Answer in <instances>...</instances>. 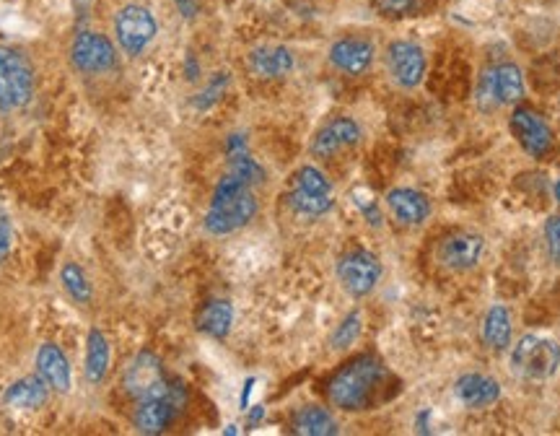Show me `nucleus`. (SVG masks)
Returning <instances> with one entry per match:
<instances>
[{
	"label": "nucleus",
	"mask_w": 560,
	"mask_h": 436,
	"mask_svg": "<svg viewBox=\"0 0 560 436\" xmlns=\"http://www.w3.org/2000/svg\"><path fill=\"white\" fill-rule=\"evenodd\" d=\"M387 369L376 356H358V359L348 361L327 385V398L335 408L348 413L366 411L374 403L376 390L382 387Z\"/></svg>",
	"instance_id": "f257e3e1"
},
{
	"label": "nucleus",
	"mask_w": 560,
	"mask_h": 436,
	"mask_svg": "<svg viewBox=\"0 0 560 436\" xmlns=\"http://www.w3.org/2000/svg\"><path fill=\"white\" fill-rule=\"evenodd\" d=\"M257 213V198L252 193V185L239 180L236 174H226L216 185V193L210 200L208 216H205V229L210 234H231L247 226Z\"/></svg>",
	"instance_id": "f03ea898"
},
{
	"label": "nucleus",
	"mask_w": 560,
	"mask_h": 436,
	"mask_svg": "<svg viewBox=\"0 0 560 436\" xmlns=\"http://www.w3.org/2000/svg\"><path fill=\"white\" fill-rule=\"evenodd\" d=\"M34 97V68L16 47H0V112H16Z\"/></svg>",
	"instance_id": "7ed1b4c3"
},
{
	"label": "nucleus",
	"mask_w": 560,
	"mask_h": 436,
	"mask_svg": "<svg viewBox=\"0 0 560 436\" xmlns=\"http://www.w3.org/2000/svg\"><path fill=\"white\" fill-rule=\"evenodd\" d=\"M135 429L140 434H164L169 426L174 424V418L179 416L182 405H185V385H179L174 379H169V385L156 395L135 400Z\"/></svg>",
	"instance_id": "20e7f679"
},
{
	"label": "nucleus",
	"mask_w": 560,
	"mask_h": 436,
	"mask_svg": "<svg viewBox=\"0 0 560 436\" xmlns=\"http://www.w3.org/2000/svg\"><path fill=\"white\" fill-rule=\"evenodd\" d=\"M288 203L296 213L309 218L325 216L332 208V185L325 177V172H319L317 167H301L299 172L291 177V195Z\"/></svg>",
	"instance_id": "39448f33"
},
{
	"label": "nucleus",
	"mask_w": 560,
	"mask_h": 436,
	"mask_svg": "<svg viewBox=\"0 0 560 436\" xmlns=\"http://www.w3.org/2000/svg\"><path fill=\"white\" fill-rule=\"evenodd\" d=\"M511 366L524 379H548L560 366V348L550 338L524 335L511 353Z\"/></svg>",
	"instance_id": "423d86ee"
},
{
	"label": "nucleus",
	"mask_w": 560,
	"mask_h": 436,
	"mask_svg": "<svg viewBox=\"0 0 560 436\" xmlns=\"http://www.w3.org/2000/svg\"><path fill=\"white\" fill-rule=\"evenodd\" d=\"M159 32V24L153 19V13L146 6L130 3V6L120 8L115 16V37L117 45L125 55L135 58L146 50Z\"/></svg>",
	"instance_id": "0eeeda50"
},
{
	"label": "nucleus",
	"mask_w": 560,
	"mask_h": 436,
	"mask_svg": "<svg viewBox=\"0 0 560 436\" xmlns=\"http://www.w3.org/2000/svg\"><path fill=\"white\" fill-rule=\"evenodd\" d=\"M70 63L89 76L109 73L117 65V47L99 32H78L70 42Z\"/></svg>",
	"instance_id": "6e6552de"
},
{
	"label": "nucleus",
	"mask_w": 560,
	"mask_h": 436,
	"mask_svg": "<svg viewBox=\"0 0 560 436\" xmlns=\"http://www.w3.org/2000/svg\"><path fill=\"white\" fill-rule=\"evenodd\" d=\"M338 278L350 296H366L382 278V265L369 250H350L348 255L340 257Z\"/></svg>",
	"instance_id": "1a4fd4ad"
},
{
	"label": "nucleus",
	"mask_w": 560,
	"mask_h": 436,
	"mask_svg": "<svg viewBox=\"0 0 560 436\" xmlns=\"http://www.w3.org/2000/svg\"><path fill=\"white\" fill-rule=\"evenodd\" d=\"M478 97L490 104H516L524 97V73L514 63H498L480 78Z\"/></svg>",
	"instance_id": "9d476101"
},
{
	"label": "nucleus",
	"mask_w": 560,
	"mask_h": 436,
	"mask_svg": "<svg viewBox=\"0 0 560 436\" xmlns=\"http://www.w3.org/2000/svg\"><path fill=\"white\" fill-rule=\"evenodd\" d=\"M387 68L402 89H415L426 76L423 47L408 42V39H397L387 47Z\"/></svg>",
	"instance_id": "9b49d317"
},
{
	"label": "nucleus",
	"mask_w": 560,
	"mask_h": 436,
	"mask_svg": "<svg viewBox=\"0 0 560 436\" xmlns=\"http://www.w3.org/2000/svg\"><path fill=\"white\" fill-rule=\"evenodd\" d=\"M511 130H514L516 141L529 156H545L553 148V130L545 122V117L537 115L535 109L516 107L511 115Z\"/></svg>",
	"instance_id": "f8f14e48"
},
{
	"label": "nucleus",
	"mask_w": 560,
	"mask_h": 436,
	"mask_svg": "<svg viewBox=\"0 0 560 436\" xmlns=\"http://www.w3.org/2000/svg\"><path fill=\"white\" fill-rule=\"evenodd\" d=\"M169 385V379L164 374V366H161L159 356L151 351H140L128 366V374H125V387L133 395L135 400L148 398V395H156L164 387Z\"/></svg>",
	"instance_id": "ddd939ff"
},
{
	"label": "nucleus",
	"mask_w": 560,
	"mask_h": 436,
	"mask_svg": "<svg viewBox=\"0 0 560 436\" xmlns=\"http://www.w3.org/2000/svg\"><path fill=\"white\" fill-rule=\"evenodd\" d=\"M485 239L475 231H454L441 242L439 263L449 270H470L480 263Z\"/></svg>",
	"instance_id": "4468645a"
},
{
	"label": "nucleus",
	"mask_w": 560,
	"mask_h": 436,
	"mask_svg": "<svg viewBox=\"0 0 560 436\" xmlns=\"http://www.w3.org/2000/svg\"><path fill=\"white\" fill-rule=\"evenodd\" d=\"M374 55V45L366 37H343L330 47V63L348 76H361L369 71Z\"/></svg>",
	"instance_id": "2eb2a0df"
},
{
	"label": "nucleus",
	"mask_w": 560,
	"mask_h": 436,
	"mask_svg": "<svg viewBox=\"0 0 560 436\" xmlns=\"http://www.w3.org/2000/svg\"><path fill=\"white\" fill-rule=\"evenodd\" d=\"M358 141H361V128L356 125V120H350V117H335V120L327 122L325 128L314 135L312 151L319 159H330V156H335L338 151H343V148L356 146Z\"/></svg>",
	"instance_id": "dca6fc26"
},
{
	"label": "nucleus",
	"mask_w": 560,
	"mask_h": 436,
	"mask_svg": "<svg viewBox=\"0 0 560 436\" xmlns=\"http://www.w3.org/2000/svg\"><path fill=\"white\" fill-rule=\"evenodd\" d=\"M454 395H457V400L465 405V408L480 411V408H488V405L498 403V398H501V385H498L493 377H485V374H465V377L457 379Z\"/></svg>",
	"instance_id": "f3484780"
},
{
	"label": "nucleus",
	"mask_w": 560,
	"mask_h": 436,
	"mask_svg": "<svg viewBox=\"0 0 560 436\" xmlns=\"http://www.w3.org/2000/svg\"><path fill=\"white\" fill-rule=\"evenodd\" d=\"M389 211L395 213L397 221L405 226H418L431 216V203L423 193L413 190V187H395L387 195Z\"/></svg>",
	"instance_id": "a211bd4d"
},
{
	"label": "nucleus",
	"mask_w": 560,
	"mask_h": 436,
	"mask_svg": "<svg viewBox=\"0 0 560 436\" xmlns=\"http://www.w3.org/2000/svg\"><path fill=\"white\" fill-rule=\"evenodd\" d=\"M293 52L283 45H260L249 52V71L260 78H283L293 71Z\"/></svg>",
	"instance_id": "6ab92c4d"
},
{
	"label": "nucleus",
	"mask_w": 560,
	"mask_h": 436,
	"mask_svg": "<svg viewBox=\"0 0 560 436\" xmlns=\"http://www.w3.org/2000/svg\"><path fill=\"white\" fill-rule=\"evenodd\" d=\"M37 374L45 379L50 390H70V364L65 359L63 348L55 343H42L37 351Z\"/></svg>",
	"instance_id": "aec40b11"
},
{
	"label": "nucleus",
	"mask_w": 560,
	"mask_h": 436,
	"mask_svg": "<svg viewBox=\"0 0 560 436\" xmlns=\"http://www.w3.org/2000/svg\"><path fill=\"white\" fill-rule=\"evenodd\" d=\"M47 398H50V385L39 374H34V377L13 382L3 395V403L8 408H19V411H37L47 403Z\"/></svg>",
	"instance_id": "412c9836"
},
{
	"label": "nucleus",
	"mask_w": 560,
	"mask_h": 436,
	"mask_svg": "<svg viewBox=\"0 0 560 436\" xmlns=\"http://www.w3.org/2000/svg\"><path fill=\"white\" fill-rule=\"evenodd\" d=\"M293 431L301 436H335L338 434V421L327 408L319 405H304L293 416Z\"/></svg>",
	"instance_id": "4be33fe9"
},
{
	"label": "nucleus",
	"mask_w": 560,
	"mask_h": 436,
	"mask_svg": "<svg viewBox=\"0 0 560 436\" xmlns=\"http://www.w3.org/2000/svg\"><path fill=\"white\" fill-rule=\"evenodd\" d=\"M234 325V307L226 299H210L203 309H200L198 327L210 338H226Z\"/></svg>",
	"instance_id": "5701e85b"
},
{
	"label": "nucleus",
	"mask_w": 560,
	"mask_h": 436,
	"mask_svg": "<svg viewBox=\"0 0 560 436\" xmlns=\"http://www.w3.org/2000/svg\"><path fill=\"white\" fill-rule=\"evenodd\" d=\"M511 333H514V327H511L509 309L503 307V304H493L488 315H485V325H483L485 343H488L493 351H503V348L511 346Z\"/></svg>",
	"instance_id": "b1692460"
},
{
	"label": "nucleus",
	"mask_w": 560,
	"mask_h": 436,
	"mask_svg": "<svg viewBox=\"0 0 560 436\" xmlns=\"http://www.w3.org/2000/svg\"><path fill=\"white\" fill-rule=\"evenodd\" d=\"M109 369V343L104 333L91 330L89 340H86V379L91 385H99L107 377Z\"/></svg>",
	"instance_id": "393cba45"
},
{
	"label": "nucleus",
	"mask_w": 560,
	"mask_h": 436,
	"mask_svg": "<svg viewBox=\"0 0 560 436\" xmlns=\"http://www.w3.org/2000/svg\"><path fill=\"white\" fill-rule=\"evenodd\" d=\"M60 281H63V289L68 291V296L78 304H89L91 302V283L83 273L81 265L76 263H65L60 270Z\"/></svg>",
	"instance_id": "a878e982"
},
{
	"label": "nucleus",
	"mask_w": 560,
	"mask_h": 436,
	"mask_svg": "<svg viewBox=\"0 0 560 436\" xmlns=\"http://www.w3.org/2000/svg\"><path fill=\"white\" fill-rule=\"evenodd\" d=\"M358 333H361V315H358V312H353V315L345 317L343 325L338 327V333L332 335V346L348 348L350 343L358 338Z\"/></svg>",
	"instance_id": "bb28decb"
},
{
	"label": "nucleus",
	"mask_w": 560,
	"mask_h": 436,
	"mask_svg": "<svg viewBox=\"0 0 560 436\" xmlns=\"http://www.w3.org/2000/svg\"><path fill=\"white\" fill-rule=\"evenodd\" d=\"M353 203H356L358 211H361L363 216L369 218V224L374 226L382 224V213H379V208H376V200L369 190H353Z\"/></svg>",
	"instance_id": "cd10ccee"
},
{
	"label": "nucleus",
	"mask_w": 560,
	"mask_h": 436,
	"mask_svg": "<svg viewBox=\"0 0 560 436\" xmlns=\"http://www.w3.org/2000/svg\"><path fill=\"white\" fill-rule=\"evenodd\" d=\"M545 239H548L550 260L560 265V216H550L545 224Z\"/></svg>",
	"instance_id": "c85d7f7f"
},
{
	"label": "nucleus",
	"mask_w": 560,
	"mask_h": 436,
	"mask_svg": "<svg viewBox=\"0 0 560 436\" xmlns=\"http://www.w3.org/2000/svg\"><path fill=\"white\" fill-rule=\"evenodd\" d=\"M11 247H13L11 221L0 213V265L6 263V257L11 255Z\"/></svg>",
	"instance_id": "c756f323"
},
{
	"label": "nucleus",
	"mask_w": 560,
	"mask_h": 436,
	"mask_svg": "<svg viewBox=\"0 0 560 436\" xmlns=\"http://www.w3.org/2000/svg\"><path fill=\"white\" fill-rule=\"evenodd\" d=\"M379 6H382V11L389 13V16H402V13L413 11L415 0H382Z\"/></svg>",
	"instance_id": "7c9ffc66"
},
{
	"label": "nucleus",
	"mask_w": 560,
	"mask_h": 436,
	"mask_svg": "<svg viewBox=\"0 0 560 436\" xmlns=\"http://www.w3.org/2000/svg\"><path fill=\"white\" fill-rule=\"evenodd\" d=\"M177 8L182 11V16L192 19L198 13V0H177Z\"/></svg>",
	"instance_id": "2f4dec72"
},
{
	"label": "nucleus",
	"mask_w": 560,
	"mask_h": 436,
	"mask_svg": "<svg viewBox=\"0 0 560 436\" xmlns=\"http://www.w3.org/2000/svg\"><path fill=\"white\" fill-rule=\"evenodd\" d=\"M553 193H555V200H558V203H560V180L555 182V190H553Z\"/></svg>",
	"instance_id": "473e14b6"
}]
</instances>
